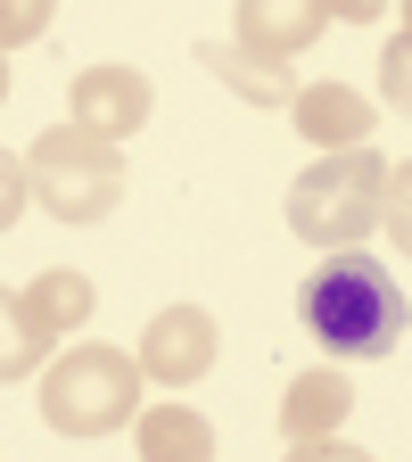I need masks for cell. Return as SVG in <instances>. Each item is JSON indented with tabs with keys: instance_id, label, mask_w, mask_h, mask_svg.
Instances as JSON below:
<instances>
[{
	"instance_id": "1",
	"label": "cell",
	"mask_w": 412,
	"mask_h": 462,
	"mask_svg": "<svg viewBox=\"0 0 412 462\" xmlns=\"http://www.w3.org/2000/svg\"><path fill=\"white\" fill-rule=\"evenodd\" d=\"M298 314H306L314 346L338 356V364H380L412 330V298L396 289V273L380 256H363V248H338L330 264H314V281L298 289Z\"/></svg>"
},
{
	"instance_id": "2",
	"label": "cell",
	"mask_w": 412,
	"mask_h": 462,
	"mask_svg": "<svg viewBox=\"0 0 412 462\" xmlns=\"http://www.w3.org/2000/svg\"><path fill=\"white\" fill-rule=\"evenodd\" d=\"M380 199H388V157L363 141V149H330L322 165H306L288 182V231L306 248L338 256V248H363L380 231Z\"/></svg>"
},
{
	"instance_id": "3",
	"label": "cell",
	"mask_w": 412,
	"mask_h": 462,
	"mask_svg": "<svg viewBox=\"0 0 412 462\" xmlns=\"http://www.w3.org/2000/svg\"><path fill=\"white\" fill-rule=\"evenodd\" d=\"M141 380H149L141 356H124L107 338H83L58 364H41V421L58 438H107V430L141 421Z\"/></svg>"
},
{
	"instance_id": "4",
	"label": "cell",
	"mask_w": 412,
	"mask_h": 462,
	"mask_svg": "<svg viewBox=\"0 0 412 462\" xmlns=\"http://www.w3.org/2000/svg\"><path fill=\"white\" fill-rule=\"evenodd\" d=\"M25 182H33V199L58 223L91 231V223L115 215V199H124V149L99 141V133H83V125H50L25 149Z\"/></svg>"
},
{
	"instance_id": "5",
	"label": "cell",
	"mask_w": 412,
	"mask_h": 462,
	"mask_svg": "<svg viewBox=\"0 0 412 462\" xmlns=\"http://www.w3.org/2000/svg\"><path fill=\"white\" fill-rule=\"evenodd\" d=\"M67 107H75L67 125H83V133H99V141H133V133L149 125L157 91H149L141 67H83L75 91H67Z\"/></svg>"
},
{
	"instance_id": "6",
	"label": "cell",
	"mask_w": 412,
	"mask_h": 462,
	"mask_svg": "<svg viewBox=\"0 0 412 462\" xmlns=\"http://www.w3.org/2000/svg\"><path fill=\"white\" fill-rule=\"evenodd\" d=\"M141 372L157 388L206 380L215 372V314L206 306H165V314H149V330H141Z\"/></svg>"
},
{
	"instance_id": "7",
	"label": "cell",
	"mask_w": 412,
	"mask_h": 462,
	"mask_svg": "<svg viewBox=\"0 0 412 462\" xmlns=\"http://www.w3.org/2000/svg\"><path fill=\"white\" fill-rule=\"evenodd\" d=\"M346 413H355V380H346L338 364H314L280 388V438L306 446V438H338Z\"/></svg>"
},
{
	"instance_id": "8",
	"label": "cell",
	"mask_w": 412,
	"mask_h": 462,
	"mask_svg": "<svg viewBox=\"0 0 412 462\" xmlns=\"http://www.w3.org/2000/svg\"><path fill=\"white\" fill-rule=\"evenodd\" d=\"M288 116H298V133L314 149H363L371 125H380V107L355 91V83H306L298 99H288Z\"/></svg>"
},
{
	"instance_id": "9",
	"label": "cell",
	"mask_w": 412,
	"mask_h": 462,
	"mask_svg": "<svg viewBox=\"0 0 412 462\" xmlns=\"http://www.w3.org/2000/svg\"><path fill=\"white\" fill-rule=\"evenodd\" d=\"M322 0H240V50H256V58H298L306 42H322Z\"/></svg>"
},
{
	"instance_id": "10",
	"label": "cell",
	"mask_w": 412,
	"mask_h": 462,
	"mask_svg": "<svg viewBox=\"0 0 412 462\" xmlns=\"http://www.w3.org/2000/svg\"><path fill=\"white\" fill-rule=\"evenodd\" d=\"M17 306H25V322H33V338L50 346V338L83 330L99 298H91V273H75V264H50V273H33V281L17 289Z\"/></svg>"
},
{
	"instance_id": "11",
	"label": "cell",
	"mask_w": 412,
	"mask_h": 462,
	"mask_svg": "<svg viewBox=\"0 0 412 462\" xmlns=\"http://www.w3.org/2000/svg\"><path fill=\"white\" fill-rule=\"evenodd\" d=\"M198 67L223 75L248 107H288V99H298V83H288L280 58H256V50H240V42H198Z\"/></svg>"
},
{
	"instance_id": "12",
	"label": "cell",
	"mask_w": 412,
	"mask_h": 462,
	"mask_svg": "<svg viewBox=\"0 0 412 462\" xmlns=\"http://www.w3.org/2000/svg\"><path fill=\"white\" fill-rule=\"evenodd\" d=\"M133 438H141V462H215V421L190 404H149Z\"/></svg>"
},
{
	"instance_id": "13",
	"label": "cell",
	"mask_w": 412,
	"mask_h": 462,
	"mask_svg": "<svg viewBox=\"0 0 412 462\" xmlns=\"http://www.w3.org/2000/svg\"><path fill=\"white\" fill-rule=\"evenodd\" d=\"M33 364H50V346L33 338L25 306H17V289H0V380H25Z\"/></svg>"
},
{
	"instance_id": "14",
	"label": "cell",
	"mask_w": 412,
	"mask_h": 462,
	"mask_svg": "<svg viewBox=\"0 0 412 462\" xmlns=\"http://www.w3.org/2000/svg\"><path fill=\"white\" fill-rule=\"evenodd\" d=\"M380 231L396 240V256H412V157L388 165V199H380Z\"/></svg>"
},
{
	"instance_id": "15",
	"label": "cell",
	"mask_w": 412,
	"mask_h": 462,
	"mask_svg": "<svg viewBox=\"0 0 412 462\" xmlns=\"http://www.w3.org/2000/svg\"><path fill=\"white\" fill-rule=\"evenodd\" d=\"M50 17H58V0H0V58L25 50V42H41Z\"/></svg>"
},
{
	"instance_id": "16",
	"label": "cell",
	"mask_w": 412,
	"mask_h": 462,
	"mask_svg": "<svg viewBox=\"0 0 412 462\" xmlns=\"http://www.w3.org/2000/svg\"><path fill=\"white\" fill-rule=\"evenodd\" d=\"M380 99H388L396 116H412V33H396V42L380 50Z\"/></svg>"
},
{
	"instance_id": "17",
	"label": "cell",
	"mask_w": 412,
	"mask_h": 462,
	"mask_svg": "<svg viewBox=\"0 0 412 462\" xmlns=\"http://www.w3.org/2000/svg\"><path fill=\"white\" fill-rule=\"evenodd\" d=\"M25 199H33V182H25V157H17V149H0V231H17Z\"/></svg>"
},
{
	"instance_id": "18",
	"label": "cell",
	"mask_w": 412,
	"mask_h": 462,
	"mask_svg": "<svg viewBox=\"0 0 412 462\" xmlns=\"http://www.w3.org/2000/svg\"><path fill=\"white\" fill-rule=\"evenodd\" d=\"M288 462H380V454L346 446V438H306V446H288Z\"/></svg>"
},
{
	"instance_id": "19",
	"label": "cell",
	"mask_w": 412,
	"mask_h": 462,
	"mask_svg": "<svg viewBox=\"0 0 412 462\" xmlns=\"http://www.w3.org/2000/svg\"><path fill=\"white\" fill-rule=\"evenodd\" d=\"M322 17H338V25H380L388 0H322Z\"/></svg>"
},
{
	"instance_id": "20",
	"label": "cell",
	"mask_w": 412,
	"mask_h": 462,
	"mask_svg": "<svg viewBox=\"0 0 412 462\" xmlns=\"http://www.w3.org/2000/svg\"><path fill=\"white\" fill-rule=\"evenodd\" d=\"M0 107H9V58H0Z\"/></svg>"
},
{
	"instance_id": "21",
	"label": "cell",
	"mask_w": 412,
	"mask_h": 462,
	"mask_svg": "<svg viewBox=\"0 0 412 462\" xmlns=\"http://www.w3.org/2000/svg\"><path fill=\"white\" fill-rule=\"evenodd\" d=\"M404 33H412V0H404Z\"/></svg>"
}]
</instances>
